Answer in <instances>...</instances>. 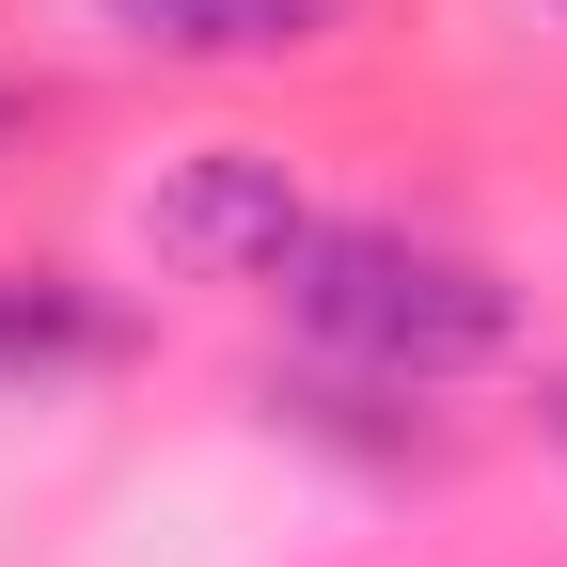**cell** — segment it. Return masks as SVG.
<instances>
[{
  "instance_id": "cell-1",
  "label": "cell",
  "mask_w": 567,
  "mask_h": 567,
  "mask_svg": "<svg viewBox=\"0 0 567 567\" xmlns=\"http://www.w3.org/2000/svg\"><path fill=\"white\" fill-rule=\"evenodd\" d=\"M284 316L363 379H457V363H488L520 331L505 268H473V252L410 237V221H316V252L284 268Z\"/></svg>"
},
{
  "instance_id": "cell-2",
  "label": "cell",
  "mask_w": 567,
  "mask_h": 567,
  "mask_svg": "<svg viewBox=\"0 0 567 567\" xmlns=\"http://www.w3.org/2000/svg\"><path fill=\"white\" fill-rule=\"evenodd\" d=\"M142 237H158V268H189V284H284V268L316 252V205L284 189V158L205 142L189 174L142 189Z\"/></svg>"
},
{
  "instance_id": "cell-3",
  "label": "cell",
  "mask_w": 567,
  "mask_h": 567,
  "mask_svg": "<svg viewBox=\"0 0 567 567\" xmlns=\"http://www.w3.org/2000/svg\"><path fill=\"white\" fill-rule=\"evenodd\" d=\"M111 32L158 63H268V48L347 32V0H111Z\"/></svg>"
},
{
  "instance_id": "cell-4",
  "label": "cell",
  "mask_w": 567,
  "mask_h": 567,
  "mask_svg": "<svg viewBox=\"0 0 567 567\" xmlns=\"http://www.w3.org/2000/svg\"><path fill=\"white\" fill-rule=\"evenodd\" d=\"M0 347H32V316H17V300H0Z\"/></svg>"
},
{
  "instance_id": "cell-5",
  "label": "cell",
  "mask_w": 567,
  "mask_h": 567,
  "mask_svg": "<svg viewBox=\"0 0 567 567\" xmlns=\"http://www.w3.org/2000/svg\"><path fill=\"white\" fill-rule=\"evenodd\" d=\"M551 17H567V0H551Z\"/></svg>"
}]
</instances>
